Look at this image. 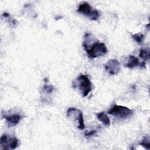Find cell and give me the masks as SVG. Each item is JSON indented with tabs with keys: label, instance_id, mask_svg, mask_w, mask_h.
<instances>
[{
	"label": "cell",
	"instance_id": "obj_1",
	"mask_svg": "<svg viewBox=\"0 0 150 150\" xmlns=\"http://www.w3.org/2000/svg\"><path fill=\"white\" fill-rule=\"evenodd\" d=\"M94 39L91 33H86L84 36L83 46L87 54V56L91 59H94L101 56L105 55L107 52L106 45L104 43L97 41L91 43Z\"/></svg>",
	"mask_w": 150,
	"mask_h": 150
},
{
	"label": "cell",
	"instance_id": "obj_2",
	"mask_svg": "<svg viewBox=\"0 0 150 150\" xmlns=\"http://www.w3.org/2000/svg\"><path fill=\"white\" fill-rule=\"evenodd\" d=\"M73 86L75 88H78L83 97L88 96L93 88V85L87 76L84 74L79 75L73 82Z\"/></svg>",
	"mask_w": 150,
	"mask_h": 150
},
{
	"label": "cell",
	"instance_id": "obj_3",
	"mask_svg": "<svg viewBox=\"0 0 150 150\" xmlns=\"http://www.w3.org/2000/svg\"><path fill=\"white\" fill-rule=\"evenodd\" d=\"M77 12L86 16L90 20L96 21L100 17V12L93 8L90 4L87 2H83L79 4Z\"/></svg>",
	"mask_w": 150,
	"mask_h": 150
},
{
	"label": "cell",
	"instance_id": "obj_4",
	"mask_svg": "<svg viewBox=\"0 0 150 150\" xmlns=\"http://www.w3.org/2000/svg\"><path fill=\"white\" fill-rule=\"evenodd\" d=\"M108 113L121 119H126L132 116L133 111L125 106L114 105L108 111Z\"/></svg>",
	"mask_w": 150,
	"mask_h": 150
},
{
	"label": "cell",
	"instance_id": "obj_5",
	"mask_svg": "<svg viewBox=\"0 0 150 150\" xmlns=\"http://www.w3.org/2000/svg\"><path fill=\"white\" fill-rule=\"evenodd\" d=\"M66 115L70 119L77 122V128L79 129L83 130L85 128L83 114L81 110L74 107H70L67 111Z\"/></svg>",
	"mask_w": 150,
	"mask_h": 150
},
{
	"label": "cell",
	"instance_id": "obj_6",
	"mask_svg": "<svg viewBox=\"0 0 150 150\" xmlns=\"http://www.w3.org/2000/svg\"><path fill=\"white\" fill-rule=\"evenodd\" d=\"M0 145L3 149H14L19 145V140L15 137L4 134L0 139Z\"/></svg>",
	"mask_w": 150,
	"mask_h": 150
},
{
	"label": "cell",
	"instance_id": "obj_7",
	"mask_svg": "<svg viewBox=\"0 0 150 150\" xmlns=\"http://www.w3.org/2000/svg\"><path fill=\"white\" fill-rule=\"evenodd\" d=\"M104 69L110 75H115L120 71L121 64L117 59H110L104 64Z\"/></svg>",
	"mask_w": 150,
	"mask_h": 150
},
{
	"label": "cell",
	"instance_id": "obj_8",
	"mask_svg": "<svg viewBox=\"0 0 150 150\" xmlns=\"http://www.w3.org/2000/svg\"><path fill=\"white\" fill-rule=\"evenodd\" d=\"M2 117L5 119L9 127H13L16 125L22 119V116L19 113L4 114Z\"/></svg>",
	"mask_w": 150,
	"mask_h": 150
},
{
	"label": "cell",
	"instance_id": "obj_9",
	"mask_svg": "<svg viewBox=\"0 0 150 150\" xmlns=\"http://www.w3.org/2000/svg\"><path fill=\"white\" fill-rule=\"evenodd\" d=\"M140 63H141L137 57L133 55H130L128 57L127 63L125 64L124 66L129 69H133L138 65H140Z\"/></svg>",
	"mask_w": 150,
	"mask_h": 150
},
{
	"label": "cell",
	"instance_id": "obj_10",
	"mask_svg": "<svg viewBox=\"0 0 150 150\" xmlns=\"http://www.w3.org/2000/svg\"><path fill=\"white\" fill-rule=\"evenodd\" d=\"M97 117L99 121H100L103 124L107 127L110 125V120L109 117L104 112H101L97 114Z\"/></svg>",
	"mask_w": 150,
	"mask_h": 150
},
{
	"label": "cell",
	"instance_id": "obj_11",
	"mask_svg": "<svg viewBox=\"0 0 150 150\" xmlns=\"http://www.w3.org/2000/svg\"><path fill=\"white\" fill-rule=\"evenodd\" d=\"M139 145L143 146L144 148L149 150L150 149V138L149 135H146L144 137L141 142L139 143Z\"/></svg>",
	"mask_w": 150,
	"mask_h": 150
},
{
	"label": "cell",
	"instance_id": "obj_12",
	"mask_svg": "<svg viewBox=\"0 0 150 150\" xmlns=\"http://www.w3.org/2000/svg\"><path fill=\"white\" fill-rule=\"evenodd\" d=\"M144 35L141 33H135L132 35V39L139 45L142 44L144 39Z\"/></svg>",
	"mask_w": 150,
	"mask_h": 150
},
{
	"label": "cell",
	"instance_id": "obj_13",
	"mask_svg": "<svg viewBox=\"0 0 150 150\" xmlns=\"http://www.w3.org/2000/svg\"><path fill=\"white\" fill-rule=\"evenodd\" d=\"M139 56L144 60H148L149 59V50L141 49L139 50Z\"/></svg>",
	"mask_w": 150,
	"mask_h": 150
},
{
	"label": "cell",
	"instance_id": "obj_14",
	"mask_svg": "<svg viewBox=\"0 0 150 150\" xmlns=\"http://www.w3.org/2000/svg\"><path fill=\"white\" fill-rule=\"evenodd\" d=\"M54 90V87L52 85L45 84L43 86L42 88V91H44L45 93H51Z\"/></svg>",
	"mask_w": 150,
	"mask_h": 150
},
{
	"label": "cell",
	"instance_id": "obj_15",
	"mask_svg": "<svg viewBox=\"0 0 150 150\" xmlns=\"http://www.w3.org/2000/svg\"><path fill=\"white\" fill-rule=\"evenodd\" d=\"M96 133H97L96 130H91V131H86V132L84 134V135L86 137H90L91 136L94 135Z\"/></svg>",
	"mask_w": 150,
	"mask_h": 150
}]
</instances>
